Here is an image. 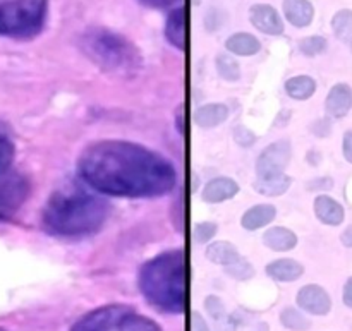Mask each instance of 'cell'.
I'll list each match as a JSON object with an SVG mask.
<instances>
[{
	"label": "cell",
	"mask_w": 352,
	"mask_h": 331,
	"mask_svg": "<svg viewBox=\"0 0 352 331\" xmlns=\"http://www.w3.org/2000/svg\"><path fill=\"white\" fill-rule=\"evenodd\" d=\"M330 129H332V126H330V120H329V119H320V120H316V122L313 124V127H311L313 133H315L316 136H320V137L329 136Z\"/></svg>",
	"instance_id": "35"
},
{
	"label": "cell",
	"mask_w": 352,
	"mask_h": 331,
	"mask_svg": "<svg viewBox=\"0 0 352 331\" xmlns=\"http://www.w3.org/2000/svg\"><path fill=\"white\" fill-rule=\"evenodd\" d=\"M292 185V177H289L287 174L275 175V177H256L253 187L258 194L267 196V198H278V196L285 194V192L291 189Z\"/></svg>",
	"instance_id": "21"
},
{
	"label": "cell",
	"mask_w": 352,
	"mask_h": 331,
	"mask_svg": "<svg viewBox=\"0 0 352 331\" xmlns=\"http://www.w3.org/2000/svg\"><path fill=\"white\" fill-rule=\"evenodd\" d=\"M232 136H234V141L243 148H250L256 143V134L244 126H237L236 129H234Z\"/></svg>",
	"instance_id": "32"
},
{
	"label": "cell",
	"mask_w": 352,
	"mask_h": 331,
	"mask_svg": "<svg viewBox=\"0 0 352 331\" xmlns=\"http://www.w3.org/2000/svg\"><path fill=\"white\" fill-rule=\"evenodd\" d=\"M48 0H0V36L30 40L45 26Z\"/></svg>",
	"instance_id": "5"
},
{
	"label": "cell",
	"mask_w": 352,
	"mask_h": 331,
	"mask_svg": "<svg viewBox=\"0 0 352 331\" xmlns=\"http://www.w3.org/2000/svg\"><path fill=\"white\" fill-rule=\"evenodd\" d=\"M344 157L352 163V130L346 133V136H344Z\"/></svg>",
	"instance_id": "38"
},
{
	"label": "cell",
	"mask_w": 352,
	"mask_h": 331,
	"mask_svg": "<svg viewBox=\"0 0 352 331\" xmlns=\"http://www.w3.org/2000/svg\"><path fill=\"white\" fill-rule=\"evenodd\" d=\"M265 273L268 278L280 284H291V282L299 280L305 275V266L299 261L291 260V258H282V260H275L267 264Z\"/></svg>",
	"instance_id": "13"
},
{
	"label": "cell",
	"mask_w": 352,
	"mask_h": 331,
	"mask_svg": "<svg viewBox=\"0 0 352 331\" xmlns=\"http://www.w3.org/2000/svg\"><path fill=\"white\" fill-rule=\"evenodd\" d=\"M138 285L148 304L167 315H182L188 306V264L186 253L165 251L141 266Z\"/></svg>",
	"instance_id": "2"
},
{
	"label": "cell",
	"mask_w": 352,
	"mask_h": 331,
	"mask_svg": "<svg viewBox=\"0 0 352 331\" xmlns=\"http://www.w3.org/2000/svg\"><path fill=\"white\" fill-rule=\"evenodd\" d=\"M191 331H212L199 311L191 312Z\"/></svg>",
	"instance_id": "33"
},
{
	"label": "cell",
	"mask_w": 352,
	"mask_h": 331,
	"mask_svg": "<svg viewBox=\"0 0 352 331\" xmlns=\"http://www.w3.org/2000/svg\"><path fill=\"white\" fill-rule=\"evenodd\" d=\"M315 215L320 222L330 227H337L344 222L342 205L325 194L315 199Z\"/></svg>",
	"instance_id": "19"
},
{
	"label": "cell",
	"mask_w": 352,
	"mask_h": 331,
	"mask_svg": "<svg viewBox=\"0 0 352 331\" xmlns=\"http://www.w3.org/2000/svg\"><path fill=\"white\" fill-rule=\"evenodd\" d=\"M86 55L109 72H133L140 65V54L131 41L109 30H91L82 38Z\"/></svg>",
	"instance_id": "4"
},
{
	"label": "cell",
	"mask_w": 352,
	"mask_h": 331,
	"mask_svg": "<svg viewBox=\"0 0 352 331\" xmlns=\"http://www.w3.org/2000/svg\"><path fill=\"white\" fill-rule=\"evenodd\" d=\"M344 304L347 306V308L352 309V278L346 282V285H344Z\"/></svg>",
	"instance_id": "39"
},
{
	"label": "cell",
	"mask_w": 352,
	"mask_h": 331,
	"mask_svg": "<svg viewBox=\"0 0 352 331\" xmlns=\"http://www.w3.org/2000/svg\"><path fill=\"white\" fill-rule=\"evenodd\" d=\"M109 205L95 194L79 191L55 192L41 215L45 230L62 239H81L98 232L107 222Z\"/></svg>",
	"instance_id": "3"
},
{
	"label": "cell",
	"mask_w": 352,
	"mask_h": 331,
	"mask_svg": "<svg viewBox=\"0 0 352 331\" xmlns=\"http://www.w3.org/2000/svg\"><path fill=\"white\" fill-rule=\"evenodd\" d=\"M215 65H217V71H219V74L222 76L226 81H237V79L241 78L239 62H237L234 57H230V55H227V54L217 55Z\"/></svg>",
	"instance_id": "27"
},
{
	"label": "cell",
	"mask_w": 352,
	"mask_h": 331,
	"mask_svg": "<svg viewBox=\"0 0 352 331\" xmlns=\"http://www.w3.org/2000/svg\"><path fill=\"white\" fill-rule=\"evenodd\" d=\"M333 185V181L329 177H323V179H315V181H311L308 184V189H311V191H327V189H332Z\"/></svg>",
	"instance_id": "36"
},
{
	"label": "cell",
	"mask_w": 352,
	"mask_h": 331,
	"mask_svg": "<svg viewBox=\"0 0 352 331\" xmlns=\"http://www.w3.org/2000/svg\"><path fill=\"white\" fill-rule=\"evenodd\" d=\"M315 91L316 81L309 76H292L285 81V93L292 100H298V102H305V100L311 98Z\"/></svg>",
	"instance_id": "23"
},
{
	"label": "cell",
	"mask_w": 352,
	"mask_h": 331,
	"mask_svg": "<svg viewBox=\"0 0 352 331\" xmlns=\"http://www.w3.org/2000/svg\"><path fill=\"white\" fill-rule=\"evenodd\" d=\"M14 153H16V148H14L12 141L7 139L6 136H0V174L6 172L12 163Z\"/></svg>",
	"instance_id": "31"
},
{
	"label": "cell",
	"mask_w": 352,
	"mask_h": 331,
	"mask_svg": "<svg viewBox=\"0 0 352 331\" xmlns=\"http://www.w3.org/2000/svg\"><path fill=\"white\" fill-rule=\"evenodd\" d=\"M226 48L232 55L251 57L261 50V41L251 33H234L226 40Z\"/></svg>",
	"instance_id": "20"
},
{
	"label": "cell",
	"mask_w": 352,
	"mask_h": 331,
	"mask_svg": "<svg viewBox=\"0 0 352 331\" xmlns=\"http://www.w3.org/2000/svg\"><path fill=\"white\" fill-rule=\"evenodd\" d=\"M71 331H162L158 323L124 304H109L82 316Z\"/></svg>",
	"instance_id": "6"
},
{
	"label": "cell",
	"mask_w": 352,
	"mask_h": 331,
	"mask_svg": "<svg viewBox=\"0 0 352 331\" xmlns=\"http://www.w3.org/2000/svg\"><path fill=\"white\" fill-rule=\"evenodd\" d=\"M184 106H179L177 113H175V126H177L179 134H184V112H182Z\"/></svg>",
	"instance_id": "40"
},
{
	"label": "cell",
	"mask_w": 352,
	"mask_h": 331,
	"mask_svg": "<svg viewBox=\"0 0 352 331\" xmlns=\"http://www.w3.org/2000/svg\"><path fill=\"white\" fill-rule=\"evenodd\" d=\"M237 330V318L236 316L227 315L226 318L215 323V331H236Z\"/></svg>",
	"instance_id": "34"
},
{
	"label": "cell",
	"mask_w": 352,
	"mask_h": 331,
	"mask_svg": "<svg viewBox=\"0 0 352 331\" xmlns=\"http://www.w3.org/2000/svg\"><path fill=\"white\" fill-rule=\"evenodd\" d=\"M205 311L208 312V316L215 323L227 316L226 304H223V301L219 297V295H208V297L205 299Z\"/></svg>",
	"instance_id": "30"
},
{
	"label": "cell",
	"mask_w": 352,
	"mask_h": 331,
	"mask_svg": "<svg viewBox=\"0 0 352 331\" xmlns=\"http://www.w3.org/2000/svg\"><path fill=\"white\" fill-rule=\"evenodd\" d=\"M229 106L223 103H206L195 110L192 120L201 129H213V127L222 126L229 119Z\"/></svg>",
	"instance_id": "15"
},
{
	"label": "cell",
	"mask_w": 352,
	"mask_h": 331,
	"mask_svg": "<svg viewBox=\"0 0 352 331\" xmlns=\"http://www.w3.org/2000/svg\"><path fill=\"white\" fill-rule=\"evenodd\" d=\"M352 106V89L344 82L336 84L330 89L329 96H327L325 109L327 113L333 119H342L349 113Z\"/></svg>",
	"instance_id": "16"
},
{
	"label": "cell",
	"mask_w": 352,
	"mask_h": 331,
	"mask_svg": "<svg viewBox=\"0 0 352 331\" xmlns=\"http://www.w3.org/2000/svg\"><path fill=\"white\" fill-rule=\"evenodd\" d=\"M237 192H239V184L234 179L215 177L206 182L201 192V199L205 203H210V205H219V203L236 198Z\"/></svg>",
	"instance_id": "12"
},
{
	"label": "cell",
	"mask_w": 352,
	"mask_h": 331,
	"mask_svg": "<svg viewBox=\"0 0 352 331\" xmlns=\"http://www.w3.org/2000/svg\"><path fill=\"white\" fill-rule=\"evenodd\" d=\"M280 325L291 331H308L311 328V321L296 308H284L280 311Z\"/></svg>",
	"instance_id": "24"
},
{
	"label": "cell",
	"mask_w": 352,
	"mask_h": 331,
	"mask_svg": "<svg viewBox=\"0 0 352 331\" xmlns=\"http://www.w3.org/2000/svg\"><path fill=\"white\" fill-rule=\"evenodd\" d=\"M140 2L148 7H153V9H165V7H172L182 2V0H140Z\"/></svg>",
	"instance_id": "37"
},
{
	"label": "cell",
	"mask_w": 352,
	"mask_h": 331,
	"mask_svg": "<svg viewBox=\"0 0 352 331\" xmlns=\"http://www.w3.org/2000/svg\"><path fill=\"white\" fill-rule=\"evenodd\" d=\"M223 273L236 282H248L254 277V268L246 258L239 256L236 261L223 266Z\"/></svg>",
	"instance_id": "26"
},
{
	"label": "cell",
	"mask_w": 352,
	"mask_h": 331,
	"mask_svg": "<svg viewBox=\"0 0 352 331\" xmlns=\"http://www.w3.org/2000/svg\"><path fill=\"white\" fill-rule=\"evenodd\" d=\"M275 216H277V208L274 205L265 203V205L251 206L241 218V225H243V229L253 232V230H260L270 225Z\"/></svg>",
	"instance_id": "18"
},
{
	"label": "cell",
	"mask_w": 352,
	"mask_h": 331,
	"mask_svg": "<svg viewBox=\"0 0 352 331\" xmlns=\"http://www.w3.org/2000/svg\"><path fill=\"white\" fill-rule=\"evenodd\" d=\"M165 38L172 47L179 50H186L188 45V16H186V7L179 5L168 12L165 21Z\"/></svg>",
	"instance_id": "11"
},
{
	"label": "cell",
	"mask_w": 352,
	"mask_h": 331,
	"mask_svg": "<svg viewBox=\"0 0 352 331\" xmlns=\"http://www.w3.org/2000/svg\"><path fill=\"white\" fill-rule=\"evenodd\" d=\"M78 175L100 194L113 198H158L177 184L172 161L157 151L124 139H103L86 148Z\"/></svg>",
	"instance_id": "1"
},
{
	"label": "cell",
	"mask_w": 352,
	"mask_h": 331,
	"mask_svg": "<svg viewBox=\"0 0 352 331\" xmlns=\"http://www.w3.org/2000/svg\"><path fill=\"white\" fill-rule=\"evenodd\" d=\"M327 45H329L327 38L315 34V36L302 38V40L299 41L298 48L302 55H306V57H316V55L323 54V52L327 50Z\"/></svg>",
	"instance_id": "28"
},
{
	"label": "cell",
	"mask_w": 352,
	"mask_h": 331,
	"mask_svg": "<svg viewBox=\"0 0 352 331\" xmlns=\"http://www.w3.org/2000/svg\"><path fill=\"white\" fill-rule=\"evenodd\" d=\"M340 240H342L344 246L352 247V225L347 227V229L344 230V233H342V237H340Z\"/></svg>",
	"instance_id": "41"
},
{
	"label": "cell",
	"mask_w": 352,
	"mask_h": 331,
	"mask_svg": "<svg viewBox=\"0 0 352 331\" xmlns=\"http://www.w3.org/2000/svg\"><path fill=\"white\" fill-rule=\"evenodd\" d=\"M332 30H333V34H336L340 41L351 43L352 41V10L351 9L337 10L336 16L332 17Z\"/></svg>",
	"instance_id": "25"
},
{
	"label": "cell",
	"mask_w": 352,
	"mask_h": 331,
	"mask_svg": "<svg viewBox=\"0 0 352 331\" xmlns=\"http://www.w3.org/2000/svg\"><path fill=\"white\" fill-rule=\"evenodd\" d=\"M250 21L260 33L278 36L284 33V21L278 10L268 3H254L250 7Z\"/></svg>",
	"instance_id": "10"
},
{
	"label": "cell",
	"mask_w": 352,
	"mask_h": 331,
	"mask_svg": "<svg viewBox=\"0 0 352 331\" xmlns=\"http://www.w3.org/2000/svg\"><path fill=\"white\" fill-rule=\"evenodd\" d=\"M351 50H352V41H351Z\"/></svg>",
	"instance_id": "43"
},
{
	"label": "cell",
	"mask_w": 352,
	"mask_h": 331,
	"mask_svg": "<svg viewBox=\"0 0 352 331\" xmlns=\"http://www.w3.org/2000/svg\"><path fill=\"white\" fill-rule=\"evenodd\" d=\"M217 232H219V227H217L215 222H201L195 227L192 236H195V240L198 244H208L212 242Z\"/></svg>",
	"instance_id": "29"
},
{
	"label": "cell",
	"mask_w": 352,
	"mask_h": 331,
	"mask_svg": "<svg viewBox=\"0 0 352 331\" xmlns=\"http://www.w3.org/2000/svg\"><path fill=\"white\" fill-rule=\"evenodd\" d=\"M31 192L30 181L19 172L0 174V222H9L17 215Z\"/></svg>",
	"instance_id": "7"
},
{
	"label": "cell",
	"mask_w": 352,
	"mask_h": 331,
	"mask_svg": "<svg viewBox=\"0 0 352 331\" xmlns=\"http://www.w3.org/2000/svg\"><path fill=\"white\" fill-rule=\"evenodd\" d=\"M282 10L287 23L294 27H308L315 19V7L309 0H284Z\"/></svg>",
	"instance_id": "14"
},
{
	"label": "cell",
	"mask_w": 352,
	"mask_h": 331,
	"mask_svg": "<svg viewBox=\"0 0 352 331\" xmlns=\"http://www.w3.org/2000/svg\"><path fill=\"white\" fill-rule=\"evenodd\" d=\"M292 144L280 139L268 144L256 160V177H275L285 174V168L291 163Z\"/></svg>",
	"instance_id": "8"
},
{
	"label": "cell",
	"mask_w": 352,
	"mask_h": 331,
	"mask_svg": "<svg viewBox=\"0 0 352 331\" xmlns=\"http://www.w3.org/2000/svg\"><path fill=\"white\" fill-rule=\"evenodd\" d=\"M253 331H268V325H267V323H263V321L258 323V325L254 326Z\"/></svg>",
	"instance_id": "42"
},
{
	"label": "cell",
	"mask_w": 352,
	"mask_h": 331,
	"mask_svg": "<svg viewBox=\"0 0 352 331\" xmlns=\"http://www.w3.org/2000/svg\"><path fill=\"white\" fill-rule=\"evenodd\" d=\"M296 304L299 309L313 316H327L332 309V299L320 285H305L296 295Z\"/></svg>",
	"instance_id": "9"
},
{
	"label": "cell",
	"mask_w": 352,
	"mask_h": 331,
	"mask_svg": "<svg viewBox=\"0 0 352 331\" xmlns=\"http://www.w3.org/2000/svg\"><path fill=\"white\" fill-rule=\"evenodd\" d=\"M205 256L210 263L219 264V266H227L232 261H236L241 256L237 247L234 244H230L229 240H215V242H210L208 247L205 251Z\"/></svg>",
	"instance_id": "22"
},
{
	"label": "cell",
	"mask_w": 352,
	"mask_h": 331,
	"mask_svg": "<svg viewBox=\"0 0 352 331\" xmlns=\"http://www.w3.org/2000/svg\"><path fill=\"white\" fill-rule=\"evenodd\" d=\"M263 244L275 253H287L298 246V236L287 227H272L263 233Z\"/></svg>",
	"instance_id": "17"
}]
</instances>
